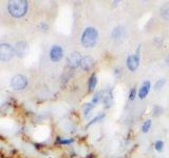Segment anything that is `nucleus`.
<instances>
[{
	"label": "nucleus",
	"mask_w": 169,
	"mask_h": 158,
	"mask_svg": "<svg viewBox=\"0 0 169 158\" xmlns=\"http://www.w3.org/2000/svg\"><path fill=\"white\" fill-rule=\"evenodd\" d=\"M81 60H83V57H81V53L79 52H73L72 54L68 57V60H67L68 66L71 68H77V66L81 65Z\"/></svg>",
	"instance_id": "6"
},
{
	"label": "nucleus",
	"mask_w": 169,
	"mask_h": 158,
	"mask_svg": "<svg viewBox=\"0 0 169 158\" xmlns=\"http://www.w3.org/2000/svg\"><path fill=\"white\" fill-rule=\"evenodd\" d=\"M15 53L18 57L22 58V57L27 56L29 53V45L27 42L24 41H20L16 44V47H15Z\"/></svg>",
	"instance_id": "7"
},
{
	"label": "nucleus",
	"mask_w": 169,
	"mask_h": 158,
	"mask_svg": "<svg viewBox=\"0 0 169 158\" xmlns=\"http://www.w3.org/2000/svg\"><path fill=\"white\" fill-rule=\"evenodd\" d=\"M123 35V27L122 26H116L115 29L112 31V33H111V36H112L113 39H120V37H122Z\"/></svg>",
	"instance_id": "12"
},
{
	"label": "nucleus",
	"mask_w": 169,
	"mask_h": 158,
	"mask_svg": "<svg viewBox=\"0 0 169 158\" xmlns=\"http://www.w3.org/2000/svg\"><path fill=\"white\" fill-rule=\"evenodd\" d=\"M165 83H166V80L164 79V78H161V79H159L156 82L154 83V89L156 91H160L161 89H163V86H165Z\"/></svg>",
	"instance_id": "17"
},
{
	"label": "nucleus",
	"mask_w": 169,
	"mask_h": 158,
	"mask_svg": "<svg viewBox=\"0 0 169 158\" xmlns=\"http://www.w3.org/2000/svg\"><path fill=\"white\" fill-rule=\"evenodd\" d=\"M63 56V51L59 45H54L53 47L50 51V58H51L52 61L54 62H57V61L61 60Z\"/></svg>",
	"instance_id": "8"
},
{
	"label": "nucleus",
	"mask_w": 169,
	"mask_h": 158,
	"mask_svg": "<svg viewBox=\"0 0 169 158\" xmlns=\"http://www.w3.org/2000/svg\"><path fill=\"white\" fill-rule=\"evenodd\" d=\"M150 128H151V120H150V119H147V120L143 123V125H142V132L147 133L150 130Z\"/></svg>",
	"instance_id": "16"
},
{
	"label": "nucleus",
	"mask_w": 169,
	"mask_h": 158,
	"mask_svg": "<svg viewBox=\"0 0 169 158\" xmlns=\"http://www.w3.org/2000/svg\"><path fill=\"white\" fill-rule=\"evenodd\" d=\"M8 10L13 17H22L28 11V2L11 1L8 5Z\"/></svg>",
	"instance_id": "2"
},
{
	"label": "nucleus",
	"mask_w": 169,
	"mask_h": 158,
	"mask_svg": "<svg viewBox=\"0 0 169 158\" xmlns=\"http://www.w3.org/2000/svg\"><path fill=\"white\" fill-rule=\"evenodd\" d=\"M150 86H151L150 81H145L143 84H142L140 91H138V94L140 99H144V98L148 95V93H149V91H150Z\"/></svg>",
	"instance_id": "9"
},
{
	"label": "nucleus",
	"mask_w": 169,
	"mask_h": 158,
	"mask_svg": "<svg viewBox=\"0 0 169 158\" xmlns=\"http://www.w3.org/2000/svg\"><path fill=\"white\" fill-rule=\"evenodd\" d=\"M14 49L8 43L0 44V59L2 61H9L14 56Z\"/></svg>",
	"instance_id": "3"
},
{
	"label": "nucleus",
	"mask_w": 169,
	"mask_h": 158,
	"mask_svg": "<svg viewBox=\"0 0 169 158\" xmlns=\"http://www.w3.org/2000/svg\"><path fill=\"white\" fill-rule=\"evenodd\" d=\"M94 107H95V105L93 104L92 102H89V104H84V116L89 115V113H90V112L92 111Z\"/></svg>",
	"instance_id": "15"
},
{
	"label": "nucleus",
	"mask_w": 169,
	"mask_h": 158,
	"mask_svg": "<svg viewBox=\"0 0 169 158\" xmlns=\"http://www.w3.org/2000/svg\"><path fill=\"white\" fill-rule=\"evenodd\" d=\"M154 148H155V150H156L157 152H162V151H163V149H164V142L162 140L155 141Z\"/></svg>",
	"instance_id": "19"
},
{
	"label": "nucleus",
	"mask_w": 169,
	"mask_h": 158,
	"mask_svg": "<svg viewBox=\"0 0 169 158\" xmlns=\"http://www.w3.org/2000/svg\"><path fill=\"white\" fill-rule=\"evenodd\" d=\"M28 84V79L27 77L22 76V75H17L14 78L12 79V82H11V86L14 90H22L24 89Z\"/></svg>",
	"instance_id": "5"
},
{
	"label": "nucleus",
	"mask_w": 169,
	"mask_h": 158,
	"mask_svg": "<svg viewBox=\"0 0 169 158\" xmlns=\"http://www.w3.org/2000/svg\"><path fill=\"white\" fill-rule=\"evenodd\" d=\"M140 50H141V47H138L135 54L129 55V56L127 57V66L131 72H134V71L138 68V65H140Z\"/></svg>",
	"instance_id": "4"
},
{
	"label": "nucleus",
	"mask_w": 169,
	"mask_h": 158,
	"mask_svg": "<svg viewBox=\"0 0 169 158\" xmlns=\"http://www.w3.org/2000/svg\"><path fill=\"white\" fill-rule=\"evenodd\" d=\"M102 102H104L105 104V107L106 109H109V107H111V105L113 104V95H112V91H109V92H107L106 95H104V97H102Z\"/></svg>",
	"instance_id": "10"
},
{
	"label": "nucleus",
	"mask_w": 169,
	"mask_h": 158,
	"mask_svg": "<svg viewBox=\"0 0 169 158\" xmlns=\"http://www.w3.org/2000/svg\"><path fill=\"white\" fill-rule=\"evenodd\" d=\"M135 97H136V89L132 88L131 91H130V93H129V100L130 101H132V100H134V98Z\"/></svg>",
	"instance_id": "20"
},
{
	"label": "nucleus",
	"mask_w": 169,
	"mask_h": 158,
	"mask_svg": "<svg viewBox=\"0 0 169 158\" xmlns=\"http://www.w3.org/2000/svg\"><path fill=\"white\" fill-rule=\"evenodd\" d=\"M58 141H59L60 143H71V142H73V139H66V140H63V139H60V138H59Z\"/></svg>",
	"instance_id": "21"
},
{
	"label": "nucleus",
	"mask_w": 169,
	"mask_h": 158,
	"mask_svg": "<svg viewBox=\"0 0 169 158\" xmlns=\"http://www.w3.org/2000/svg\"><path fill=\"white\" fill-rule=\"evenodd\" d=\"M92 65H93L92 57H90V56L84 57L83 60H81V68L84 70V71H88V70H90V68H92Z\"/></svg>",
	"instance_id": "11"
},
{
	"label": "nucleus",
	"mask_w": 169,
	"mask_h": 158,
	"mask_svg": "<svg viewBox=\"0 0 169 158\" xmlns=\"http://www.w3.org/2000/svg\"><path fill=\"white\" fill-rule=\"evenodd\" d=\"M102 118H105V114L104 113H100V114H99V115L96 116L95 118H93L92 120L90 121V122L87 125V127H90L91 125H93V123H95V122H97L99 120H100V119H102Z\"/></svg>",
	"instance_id": "18"
},
{
	"label": "nucleus",
	"mask_w": 169,
	"mask_h": 158,
	"mask_svg": "<svg viewBox=\"0 0 169 158\" xmlns=\"http://www.w3.org/2000/svg\"><path fill=\"white\" fill-rule=\"evenodd\" d=\"M96 84H97V77H96V75L93 74L92 76L90 77L89 81H88V88H89V90L93 91L95 89V86H96Z\"/></svg>",
	"instance_id": "13"
},
{
	"label": "nucleus",
	"mask_w": 169,
	"mask_h": 158,
	"mask_svg": "<svg viewBox=\"0 0 169 158\" xmlns=\"http://www.w3.org/2000/svg\"><path fill=\"white\" fill-rule=\"evenodd\" d=\"M102 97H104V96H102V91H99V92H97L94 96H93V99H92V101L91 102H92L94 105H96L100 100H102Z\"/></svg>",
	"instance_id": "14"
},
{
	"label": "nucleus",
	"mask_w": 169,
	"mask_h": 158,
	"mask_svg": "<svg viewBox=\"0 0 169 158\" xmlns=\"http://www.w3.org/2000/svg\"><path fill=\"white\" fill-rule=\"evenodd\" d=\"M166 65H169V56L166 58Z\"/></svg>",
	"instance_id": "22"
},
{
	"label": "nucleus",
	"mask_w": 169,
	"mask_h": 158,
	"mask_svg": "<svg viewBox=\"0 0 169 158\" xmlns=\"http://www.w3.org/2000/svg\"><path fill=\"white\" fill-rule=\"evenodd\" d=\"M99 32L94 27H87L81 35V43L86 47H93L96 44Z\"/></svg>",
	"instance_id": "1"
}]
</instances>
